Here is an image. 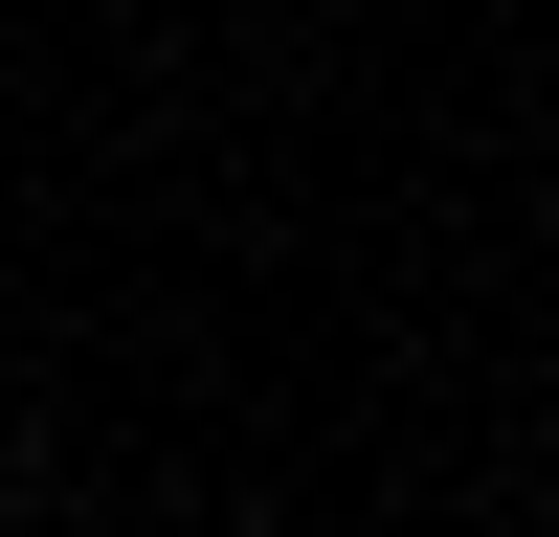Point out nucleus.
<instances>
[{
	"instance_id": "1",
	"label": "nucleus",
	"mask_w": 559,
	"mask_h": 537,
	"mask_svg": "<svg viewBox=\"0 0 559 537\" xmlns=\"http://www.w3.org/2000/svg\"><path fill=\"white\" fill-rule=\"evenodd\" d=\"M537 537H559V448H537Z\"/></svg>"
}]
</instances>
